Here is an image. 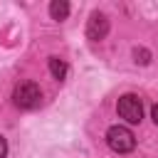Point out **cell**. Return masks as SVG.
I'll return each instance as SVG.
<instances>
[{
  "label": "cell",
  "instance_id": "cell-1",
  "mask_svg": "<svg viewBox=\"0 0 158 158\" xmlns=\"http://www.w3.org/2000/svg\"><path fill=\"white\" fill-rule=\"evenodd\" d=\"M106 143H109V148L116 151V153H128V151H133L136 138H133V133H131L126 126H111V128L106 131Z\"/></svg>",
  "mask_w": 158,
  "mask_h": 158
},
{
  "label": "cell",
  "instance_id": "cell-2",
  "mask_svg": "<svg viewBox=\"0 0 158 158\" xmlns=\"http://www.w3.org/2000/svg\"><path fill=\"white\" fill-rule=\"evenodd\" d=\"M12 99H15V104H17L20 109H35V106H40V101H42V91H40V86H37L35 81H22V84L15 86Z\"/></svg>",
  "mask_w": 158,
  "mask_h": 158
},
{
  "label": "cell",
  "instance_id": "cell-3",
  "mask_svg": "<svg viewBox=\"0 0 158 158\" xmlns=\"http://www.w3.org/2000/svg\"><path fill=\"white\" fill-rule=\"evenodd\" d=\"M118 116L126 118L128 123H141L143 118V104L136 94H123L118 99Z\"/></svg>",
  "mask_w": 158,
  "mask_h": 158
},
{
  "label": "cell",
  "instance_id": "cell-4",
  "mask_svg": "<svg viewBox=\"0 0 158 158\" xmlns=\"http://www.w3.org/2000/svg\"><path fill=\"white\" fill-rule=\"evenodd\" d=\"M106 32H109V20H106V15L94 12V15L89 17V25H86V37L94 40V42H99V40L106 37Z\"/></svg>",
  "mask_w": 158,
  "mask_h": 158
},
{
  "label": "cell",
  "instance_id": "cell-5",
  "mask_svg": "<svg viewBox=\"0 0 158 158\" xmlns=\"http://www.w3.org/2000/svg\"><path fill=\"white\" fill-rule=\"evenodd\" d=\"M49 15H52V20H67V15H69V2H67V0H54V2L49 5Z\"/></svg>",
  "mask_w": 158,
  "mask_h": 158
},
{
  "label": "cell",
  "instance_id": "cell-6",
  "mask_svg": "<svg viewBox=\"0 0 158 158\" xmlns=\"http://www.w3.org/2000/svg\"><path fill=\"white\" fill-rule=\"evenodd\" d=\"M49 72L54 79H64L67 77V62L59 57H49Z\"/></svg>",
  "mask_w": 158,
  "mask_h": 158
},
{
  "label": "cell",
  "instance_id": "cell-7",
  "mask_svg": "<svg viewBox=\"0 0 158 158\" xmlns=\"http://www.w3.org/2000/svg\"><path fill=\"white\" fill-rule=\"evenodd\" d=\"M133 57H136V62H141V64H148V62H151V54H148L146 49H136Z\"/></svg>",
  "mask_w": 158,
  "mask_h": 158
},
{
  "label": "cell",
  "instance_id": "cell-8",
  "mask_svg": "<svg viewBox=\"0 0 158 158\" xmlns=\"http://www.w3.org/2000/svg\"><path fill=\"white\" fill-rule=\"evenodd\" d=\"M5 156H7V141L0 136V158H5Z\"/></svg>",
  "mask_w": 158,
  "mask_h": 158
},
{
  "label": "cell",
  "instance_id": "cell-9",
  "mask_svg": "<svg viewBox=\"0 0 158 158\" xmlns=\"http://www.w3.org/2000/svg\"><path fill=\"white\" fill-rule=\"evenodd\" d=\"M151 116H153V123H156V126H158V104H156V106H153V109H151Z\"/></svg>",
  "mask_w": 158,
  "mask_h": 158
}]
</instances>
